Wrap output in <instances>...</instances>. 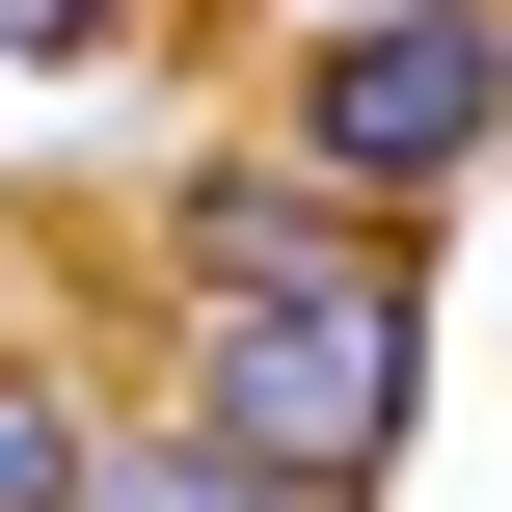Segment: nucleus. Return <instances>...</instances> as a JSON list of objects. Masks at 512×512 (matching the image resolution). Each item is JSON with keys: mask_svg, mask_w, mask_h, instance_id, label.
<instances>
[{"mask_svg": "<svg viewBox=\"0 0 512 512\" xmlns=\"http://www.w3.org/2000/svg\"><path fill=\"white\" fill-rule=\"evenodd\" d=\"M81 486H108V378L54 324H0V512H81Z\"/></svg>", "mask_w": 512, "mask_h": 512, "instance_id": "5", "label": "nucleus"}, {"mask_svg": "<svg viewBox=\"0 0 512 512\" xmlns=\"http://www.w3.org/2000/svg\"><path fill=\"white\" fill-rule=\"evenodd\" d=\"M108 27H135V0H0V54H108Z\"/></svg>", "mask_w": 512, "mask_h": 512, "instance_id": "6", "label": "nucleus"}, {"mask_svg": "<svg viewBox=\"0 0 512 512\" xmlns=\"http://www.w3.org/2000/svg\"><path fill=\"white\" fill-rule=\"evenodd\" d=\"M270 135L351 189V216H459L512 162V0H324L270 54Z\"/></svg>", "mask_w": 512, "mask_h": 512, "instance_id": "2", "label": "nucleus"}, {"mask_svg": "<svg viewBox=\"0 0 512 512\" xmlns=\"http://www.w3.org/2000/svg\"><path fill=\"white\" fill-rule=\"evenodd\" d=\"M81 512H378V486H297V459H243V432H189V405H108V486Z\"/></svg>", "mask_w": 512, "mask_h": 512, "instance_id": "4", "label": "nucleus"}, {"mask_svg": "<svg viewBox=\"0 0 512 512\" xmlns=\"http://www.w3.org/2000/svg\"><path fill=\"white\" fill-rule=\"evenodd\" d=\"M162 405L243 432V459H297V486H378L432 432V216H351L270 297H162Z\"/></svg>", "mask_w": 512, "mask_h": 512, "instance_id": "1", "label": "nucleus"}, {"mask_svg": "<svg viewBox=\"0 0 512 512\" xmlns=\"http://www.w3.org/2000/svg\"><path fill=\"white\" fill-rule=\"evenodd\" d=\"M324 243H351V189H324L297 135H216V162H162V216H135L162 297H270V270H324Z\"/></svg>", "mask_w": 512, "mask_h": 512, "instance_id": "3", "label": "nucleus"}]
</instances>
